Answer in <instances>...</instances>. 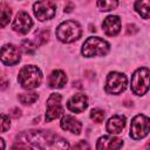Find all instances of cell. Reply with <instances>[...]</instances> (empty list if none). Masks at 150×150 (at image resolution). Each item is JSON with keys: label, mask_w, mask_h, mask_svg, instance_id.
<instances>
[{"label": "cell", "mask_w": 150, "mask_h": 150, "mask_svg": "<svg viewBox=\"0 0 150 150\" xmlns=\"http://www.w3.org/2000/svg\"><path fill=\"white\" fill-rule=\"evenodd\" d=\"M19 142L29 143L40 150H68L69 143L66 138L49 130H28L18 136Z\"/></svg>", "instance_id": "cell-1"}, {"label": "cell", "mask_w": 150, "mask_h": 150, "mask_svg": "<svg viewBox=\"0 0 150 150\" xmlns=\"http://www.w3.org/2000/svg\"><path fill=\"white\" fill-rule=\"evenodd\" d=\"M42 81V73L41 70L33 64L23 66L18 75V82L25 89H34L40 86Z\"/></svg>", "instance_id": "cell-2"}, {"label": "cell", "mask_w": 150, "mask_h": 150, "mask_svg": "<svg viewBox=\"0 0 150 150\" xmlns=\"http://www.w3.org/2000/svg\"><path fill=\"white\" fill-rule=\"evenodd\" d=\"M81 34H82L81 26L79 22L74 20L63 21L56 28V38L64 43L74 42L75 40L80 39Z\"/></svg>", "instance_id": "cell-3"}, {"label": "cell", "mask_w": 150, "mask_h": 150, "mask_svg": "<svg viewBox=\"0 0 150 150\" xmlns=\"http://www.w3.org/2000/svg\"><path fill=\"white\" fill-rule=\"evenodd\" d=\"M109 49H110V45L105 40L98 36H90L83 42L81 53L86 57L103 56L109 52Z\"/></svg>", "instance_id": "cell-4"}, {"label": "cell", "mask_w": 150, "mask_h": 150, "mask_svg": "<svg viewBox=\"0 0 150 150\" xmlns=\"http://www.w3.org/2000/svg\"><path fill=\"white\" fill-rule=\"evenodd\" d=\"M150 88V70L148 68H138L131 76V91L138 96L144 95Z\"/></svg>", "instance_id": "cell-5"}, {"label": "cell", "mask_w": 150, "mask_h": 150, "mask_svg": "<svg viewBox=\"0 0 150 150\" xmlns=\"http://www.w3.org/2000/svg\"><path fill=\"white\" fill-rule=\"evenodd\" d=\"M127 84H128V80L124 74L118 71H111L107 76L104 89L108 94L118 95L125 90Z\"/></svg>", "instance_id": "cell-6"}, {"label": "cell", "mask_w": 150, "mask_h": 150, "mask_svg": "<svg viewBox=\"0 0 150 150\" xmlns=\"http://www.w3.org/2000/svg\"><path fill=\"white\" fill-rule=\"evenodd\" d=\"M150 132V118L144 115H136L130 124V137L132 139L144 138Z\"/></svg>", "instance_id": "cell-7"}, {"label": "cell", "mask_w": 150, "mask_h": 150, "mask_svg": "<svg viewBox=\"0 0 150 150\" xmlns=\"http://www.w3.org/2000/svg\"><path fill=\"white\" fill-rule=\"evenodd\" d=\"M61 95L57 93L50 94L47 100V110H46V122H50L55 118H59L63 114V108L61 104Z\"/></svg>", "instance_id": "cell-8"}, {"label": "cell", "mask_w": 150, "mask_h": 150, "mask_svg": "<svg viewBox=\"0 0 150 150\" xmlns=\"http://www.w3.org/2000/svg\"><path fill=\"white\" fill-rule=\"evenodd\" d=\"M33 11L40 21H46L55 15L56 5L53 1H38L33 5Z\"/></svg>", "instance_id": "cell-9"}, {"label": "cell", "mask_w": 150, "mask_h": 150, "mask_svg": "<svg viewBox=\"0 0 150 150\" xmlns=\"http://www.w3.org/2000/svg\"><path fill=\"white\" fill-rule=\"evenodd\" d=\"M32 26H33V20L30 19L29 14L25 11H20L15 15V19L13 20L12 23V28L20 34H27L30 30Z\"/></svg>", "instance_id": "cell-10"}, {"label": "cell", "mask_w": 150, "mask_h": 150, "mask_svg": "<svg viewBox=\"0 0 150 150\" xmlns=\"http://www.w3.org/2000/svg\"><path fill=\"white\" fill-rule=\"evenodd\" d=\"M20 61V50L14 45H5L1 48V62L6 66H14Z\"/></svg>", "instance_id": "cell-11"}, {"label": "cell", "mask_w": 150, "mask_h": 150, "mask_svg": "<svg viewBox=\"0 0 150 150\" xmlns=\"http://www.w3.org/2000/svg\"><path fill=\"white\" fill-rule=\"evenodd\" d=\"M123 145V139L115 136H102L96 142V150H118Z\"/></svg>", "instance_id": "cell-12"}, {"label": "cell", "mask_w": 150, "mask_h": 150, "mask_svg": "<svg viewBox=\"0 0 150 150\" xmlns=\"http://www.w3.org/2000/svg\"><path fill=\"white\" fill-rule=\"evenodd\" d=\"M88 107V97L82 94V93H77L75 95H73L68 102H67V108L73 111V112H83Z\"/></svg>", "instance_id": "cell-13"}, {"label": "cell", "mask_w": 150, "mask_h": 150, "mask_svg": "<svg viewBox=\"0 0 150 150\" xmlns=\"http://www.w3.org/2000/svg\"><path fill=\"white\" fill-rule=\"evenodd\" d=\"M103 32L108 36H115L121 30V19L117 15H109L102 22Z\"/></svg>", "instance_id": "cell-14"}, {"label": "cell", "mask_w": 150, "mask_h": 150, "mask_svg": "<svg viewBox=\"0 0 150 150\" xmlns=\"http://www.w3.org/2000/svg\"><path fill=\"white\" fill-rule=\"evenodd\" d=\"M60 127L63 130L70 131L71 134H75V135H80L81 130H82L81 122L79 120H76L74 116H70V115H66V116L62 117V120L60 122Z\"/></svg>", "instance_id": "cell-15"}, {"label": "cell", "mask_w": 150, "mask_h": 150, "mask_svg": "<svg viewBox=\"0 0 150 150\" xmlns=\"http://www.w3.org/2000/svg\"><path fill=\"white\" fill-rule=\"evenodd\" d=\"M124 127H125V117L122 115H115L108 120L105 129L109 134L117 135L123 131Z\"/></svg>", "instance_id": "cell-16"}, {"label": "cell", "mask_w": 150, "mask_h": 150, "mask_svg": "<svg viewBox=\"0 0 150 150\" xmlns=\"http://www.w3.org/2000/svg\"><path fill=\"white\" fill-rule=\"evenodd\" d=\"M67 83V76L62 70H53L48 76V86L54 89L63 88Z\"/></svg>", "instance_id": "cell-17"}, {"label": "cell", "mask_w": 150, "mask_h": 150, "mask_svg": "<svg viewBox=\"0 0 150 150\" xmlns=\"http://www.w3.org/2000/svg\"><path fill=\"white\" fill-rule=\"evenodd\" d=\"M134 7L143 19H150V0H138L135 2Z\"/></svg>", "instance_id": "cell-18"}, {"label": "cell", "mask_w": 150, "mask_h": 150, "mask_svg": "<svg viewBox=\"0 0 150 150\" xmlns=\"http://www.w3.org/2000/svg\"><path fill=\"white\" fill-rule=\"evenodd\" d=\"M0 14H1V27H5L9 22L12 11L9 9V7H7L6 4H1L0 5Z\"/></svg>", "instance_id": "cell-19"}, {"label": "cell", "mask_w": 150, "mask_h": 150, "mask_svg": "<svg viewBox=\"0 0 150 150\" xmlns=\"http://www.w3.org/2000/svg\"><path fill=\"white\" fill-rule=\"evenodd\" d=\"M18 97L22 104H33L39 96L36 93H22V94H19Z\"/></svg>", "instance_id": "cell-20"}, {"label": "cell", "mask_w": 150, "mask_h": 150, "mask_svg": "<svg viewBox=\"0 0 150 150\" xmlns=\"http://www.w3.org/2000/svg\"><path fill=\"white\" fill-rule=\"evenodd\" d=\"M97 7L103 11V12H108V11H111V9H115L117 6H118V1H108V0H101V1H97L96 2Z\"/></svg>", "instance_id": "cell-21"}, {"label": "cell", "mask_w": 150, "mask_h": 150, "mask_svg": "<svg viewBox=\"0 0 150 150\" xmlns=\"http://www.w3.org/2000/svg\"><path fill=\"white\" fill-rule=\"evenodd\" d=\"M90 118L96 123H101L104 120V111L98 108H95L90 111Z\"/></svg>", "instance_id": "cell-22"}, {"label": "cell", "mask_w": 150, "mask_h": 150, "mask_svg": "<svg viewBox=\"0 0 150 150\" xmlns=\"http://www.w3.org/2000/svg\"><path fill=\"white\" fill-rule=\"evenodd\" d=\"M21 48L23 50V53L26 54H33L36 49V46L30 41V40H23L21 42Z\"/></svg>", "instance_id": "cell-23"}, {"label": "cell", "mask_w": 150, "mask_h": 150, "mask_svg": "<svg viewBox=\"0 0 150 150\" xmlns=\"http://www.w3.org/2000/svg\"><path fill=\"white\" fill-rule=\"evenodd\" d=\"M11 127V121L9 117L6 114H1V130L2 132H6Z\"/></svg>", "instance_id": "cell-24"}, {"label": "cell", "mask_w": 150, "mask_h": 150, "mask_svg": "<svg viewBox=\"0 0 150 150\" xmlns=\"http://www.w3.org/2000/svg\"><path fill=\"white\" fill-rule=\"evenodd\" d=\"M48 36H49V30L43 29V30L39 32L38 33V38H36V40L39 41V45H43L45 42H47Z\"/></svg>", "instance_id": "cell-25"}, {"label": "cell", "mask_w": 150, "mask_h": 150, "mask_svg": "<svg viewBox=\"0 0 150 150\" xmlns=\"http://www.w3.org/2000/svg\"><path fill=\"white\" fill-rule=\"evenodd\" d=\"M73 150H90V146H89V144H88L87 141L82 139V141H79L73 146Z\"/></svg>", "instance_id": "cell-26"}, {"label": "cell", "mask_w": 150, "mask_h": 150, "mask_svg": "<svg viewBox=\"0 0 150 150\" xmlns=\"http://www.w3.org/2000/svg\"><path fill=\"white\" fill-rule=\"evenodd\" d=\"M12 150H33L29 145H27V143L25 142H18L12 146Z\"/></svg>", "instance_id": "cell-27"}, {"label": "cell", "mask_w": 150, "mask_h": 150, "mask_svg": "<svg viewBox=\"0 0 150 150\" xmlns=\"http://www.w3.org/2000/svg\"><path fill=\"white\" fill-rule=\"evenodd\" d=\"M73 7H74V5L71 4V2H68L66 6H64V12H67V13H69V12H71V9H73Z\"/></svg>", "instance_id": "cell-28"}, {"label": "cell", "mask_w": 150, "mask_h": 150, "mask_svg": "<svg viewBox=\"0 0 150 150\" xmlns=\"http://www.w3.org/2000/svg\"><path fill=\"white\" fill-rule=\"evenodd\" d=\"M12 111H13V114H12V116H14V117H19V116L21 115V111H20V109H18V108H15V109H13Z\"/></svg>", "instance_id": "cell-29"}, {"label": "cell", "mask_w": 150, "mask_h": 150, "mask_svg": "<svg viewBox=\"0 0 150 150\" xmlns=\"http://www.w3.org/2000/svg\"><path fill=\"white\" fill-rule=\"evenodd\" d=\"M148 150H150V143H149V145H148Z\"/></svg>", "instance_id": "cell-30"}]
</instances>
